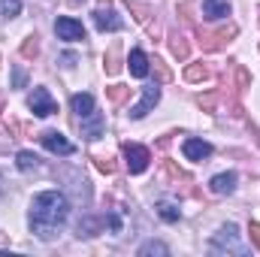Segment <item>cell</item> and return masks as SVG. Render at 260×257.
<instances>
[{
	"mask_svg": "<svg viewBox=\"0 0 260 257\" xmlns=\"http://www.w3.org/2000/svg\"><path fill=\"white\" fill-rule=\"evenodd\" d=\"M67 218H70V200L61 191H43L30 200V215H27V224H30V233L40 236V239H55L61 230H64Z\"/></svg>",
	"mask_w": 260,
	"mask_h": 257,
	"instance_id": "1",
	"label": "cell"
},
{
	"mask_svg": "<svg viewBox=\"0 0 260 257\" xmlns=\"http://www.w3.org/2000/svg\"><path fill=\"white\" fill-rule=\"evenodd\" d=\"M209 248H212V254H239V257L248 254V248H245V242H242V233H239V227H236L233 221L224 224V227L212 236Z\"/></svg>",
	"mask_w": 260,
	"mask_h": 257,
	"instance_id": "2",
	"label": "cell"
},
{
	"mask_svg": "<svg viewBox=\"0 0 260 257\" xmlns=\"http://www.w3.org/2000/svg\"><path fill=\"white\" fill-rule=\"evenodd\" d=\"M236 34H239V27L230 21V24H224V27L212 30V34H200V46H203V52H218V49H224Z\"/></svg>",
	"mask_w": 260,
	"mask_h": 257,
	"instance_id": "3",
	"label": "cell"
},
{
	"mask_svg": "<svg viewBox=\"0 0 260 257\" xmlns=\"http://www.w3.org/2000/svg\"><path fill=\"white\" fill-rule=\"evenodd\" d=\"M124 160H127V170L133 176L145 173L148 170V160H151V151L139 142H124Z\"/></svg>",
	"mask_w": 260,
	"mask_h": 257,
	"instance_id": "4",
	"label": "cell"
},
{
	"mask_svg": "<svg viewBox=\"0 0 260 257\" xmlns=\"http://www.w3.org/2000/svg\"><path fill=\"white\" fill-rule=\"evenodd\" d=\"M27 106H30V112H34L37 118H49V115L58 112V103L52 100V94H49L46 88H34L30 97H27Z\"/></svg>",
	"mask_w": 260,
	"mask_h": 257,
	"instance_id": "5",
	"label": "cell"
},
{
	"mask_svg": "<svg viewBox=\"0 0 260 257\" xmlns=\"http://www.w3.org/2000/svg\"><path fill=\"white\" fill-rule=\"evenodd\" d=\"M55 34H58L64 43H82V40H85V27H82V21L70 18V15H61V18L55 21Z\"/></svg>",
	"mask_w": 260,
	"mask_h": 257,
	"instance_id": "6",
	"label": "cell"
},
{
	"mask_svg": "<svg viewBox=\"0 0 260 257\" xmlns=\"http://www.w3.org/2000/svg\"><path fill=\"white\" fill-rule=\"evenodd\" d=\"M157 100H160V88L157 85H148V88H142V100L130 109V118L133 121H139V118H145L154 106H157Z\"/></svg>",
	"mask_w": 260,
	"mask_h": 257,
	"instance_id": "7",
	"label": "cell"
},
{
	"mask_svg": "<svg viewBox=\"0 0 260 257\" xmlns=\"http://www.w3.org/2000/svg\"><path fill=\"white\" fill-rule=\"evenodd\" d=\"M40 139H43V145H46L52 154H73V151H76V148H73V142L67 139L64 133H58V130H46Z\"/></svg>",
	"mask_w": 260,
	"mask_h": 257,
	"instance_id": "8",
	"label": "cell"
},
{
	"mask_svg": "<svg viewBox=\"0 0 260 257\" xmlns=\"http://www.w3.org/2000/svg\"><path fill=\"white\" fill-rule=\"evenodd\" d=\"M182 154H185L188 160H206V157L212 154V145H209L206 139L191 136V139H185V142H182Z\"/></svg>",
	"mask_w": 260,
	"mask_h": 257,
	"instance_id": "9",
	"label": "cell"
},
{
	"mask_svg": "<svg viewBox=\"0 0 260 257\" xmlns=\"http://www.w3.org/2000/svg\"><path fill=\"white\" fill-rule=\"evenodd\" d=\"M79 127H82V136H85V139H100V136H103V115L94 109L91 115L79 118Z\"/></svg>",
	"mask_w": 260,
	"mask_h": 257,
	"instance_id": "10",
	"label": "cell"
},
{
	"mask_svg": "<svg viewBox=\"0 0 260 257\" xmlns=\"http://www.w3.org/2000/svg\"><path fill=\"white\" fill-rule=\"evenodd\" d=\"M94 24H97V30H121L124 27V21L118 18L115 9H97L94 12Z\"/></svg>",
	"mask_w": 260,
	"mask_h": 257,
	"instance_id": "11",
	"label": "cell"
},
{
	"mask_svg": "<svg viewBox=\"0 0 260 257\" xmlns=\"http://www.w3.org/2000/svg\"><path fill=\"white\" fill-rule=\"evenodd\" d=\"M70 106H73V112H76V121H79V118H85V115H91V112L97 109V103H94V97H91L88 91H82V94H73Z\"/></svg>",
	"mask_w": 260,
	"mask_h": 257,
	"instance_id": "12",
	"label": "cell"
},
{
	"mask_svg": "<svg viewBox=\"0 0 260 257\" xmlns=\"http://www.w3.org/2000/svg\"><path fill=\"white\" fill-rule=\"evenodd\" d=\"M148 55L142 52V49H133L130 52V58H127V67H130V76H136V79H145L148 76Z\"/></svg>",
	"mask_w": 260,
	"mask_h": 257,
	"instance_id": "13",
	"label": "cell"
},
{
	"mask_svg": "<svg viewBox=\"0 0 260 257\" xmlns=\"http://www.w3.org/2000/svg\"><path fill=\"white\" fill-rule=\"evenodd\" d=\"M209 188H212V194H218V197L233 194L236 191V173H218V176L209 182Z\"/></svg>",
	"mask_w": 260,
	"mask_h": 257,
	"instance_id": "14",
	"label": "cell"
},
{
	"mask_svg": "<svg viewBox=\"0 0 260 257\" xmlns=\"http://www.w3.org/2000/svg\"><path fill=\"white\" fill-rule=\"evenodd\" d=\"M203 15L218 21V18H227L230 15V3L227 0H203Z\"/></svg>",
	"mask_w": 260,
	"mask_h": 257,
	"instance_id": "15",
	"label": "cell"
},
{
	"mask_svg": "<svg viewBox=\"0 0 260 257\" xmlns=\"http://www.w3.org/2000/svg\"><path fill=\"white\" fill-rule=\"evenodd\" d=\"M154 209H157V215H160L164 221H170V224L182 218V212H179V206H176L173 200H157V203H154Z\"/></svg>",
	"mask_w": 260,
	"mask_h": 257,
	"instance_id": "16",
	"label": "cell"
},
{
	"mask_svg": "<svg viewBox=\"0 0 260 257\" xmlns=\"http://www.w3.org/2000/svg\"><path fill=\"white\" fill-rule=\"evenodd\" d=\"M15 167H18L21 173H30V170H40V157H37L34 151H18V154H15Z\"/></svg>",
	"mask_w": 260,
	"mask_h": 257,
	"instance_id": "17",
	"label": "cell"
},
{
	"mask_svg": "<svg viewBox=\"0 0 260 257\" xmlns=\"http://www.w3.org/2000/svg\"><path fill=\"white\" fill-rule=\"evenodd\" d=\"M170 49H173V55H176L179 61H185V58L191 55V46H188V40H185L182 34H173V37H170Z\"/></svg>",
	"mask_w": 260,
	"mask_h": 257,
	"instance_id": "18",
	"label": "cell"
},
{
	"mask_svg": "<svg viewBox=\"0 0 260 257\" xmlns=\"http://www.w3.org/2000/svg\"><path fill=\"white\" fill-rule=\"evenodd\" d=\"M151 254H160V257H167V254H170V248H167L164 242H154V239H151V242H145V245L139 248V257H151Z\"/></svg>",
	"mask_w": 260,
	"mask_h": 257,
	"instance_id": "19",
	"label": "cell"
},
{
	"mask_svg": "<svg viewBox=\"0 0 260 257\" xmlns=\"http://www.w3.org/2000/svg\"><path fill=\"white\" fill-rule=\"evenodd\" d=\"M106 97H109L112 103H124L130 97V88L127 85H109V88H106Z\"/></svg>",
	"mask_w": 260,
	"mask_h": 257,
	"instance_id": "20",
	"label": "cell"
},
{
	"mask_svg": "<svg viewBox=\"0 0 260 257\" xmlns=\"http://www.w3.org/2000/svg\"><path fill=\"white\" fill-rule=\"evenodd\" d=\"M185 79H188V82H206V79H209V67L191 64L188 70H185Z\"/></svg>",
	"mask_w": 260,
	"mask_h": 257,
	"instance_id": "21",
	"label": "cell"
},
{
	"mask_svg": "<svg viewBox=\"0 0 260 257\" xmlns=\"http://www.w3.org/2000/svg\"><path fill=\"white\" fill-rule=\"evenodd\" d=\"M106 73H109V76H115V73H118V70H121V64H118V46H112V49H109V52H106Z\"/></svg>",
	"mask_w": 260,
	"mask_h": 257,
	"instance_id": "22",
	"label": "cell"
},
{
	"mask_svg": "<svg viewBox=\"0 0 260 257\" xmlns=\"http://www.w3.org/2000/svg\"><path fill=\"white\" fill-rule=\"evenodd\" d=\"M0 12H3L6 18L21 15V0H0Z\"/></svg>",
	"mask_w": 260,
	"mask_h": 257,
	"instance_id": "23",
	"label": "cell"
},
{
	"mask_svg": "<svg viewBox=\"0 0 260 257\" xmlns=\"http://www.w3.org/2000/svg\"><path fill=\"white\" fill-rule=\"evenodd\" d=\"M37 52H40V43H37V37H27V40L21 43V58H37Z\"/></svg>",
	"mask_w": 260,
	"mask_h": 257,
	"instance_id": "24",
	"label": "cell"
},
{
	"mask_svg": "<svg viewBox=\"0 0 260 257\" xmlns=\"http://www.w3.org/2000/svg\"><path fill=\"white\" fill-rule=\"evenodd\" d=\"M151 64H154V73H157V82H170V79H173V73L167 70V64H164L160 58H154Z\"/></svg>",
	"mask_w": 260,
	"mask_h": 257,
	"instance_id": "25",
	"label": "cell"
},
{
	"mask_svg": "<svg viewBox=\"0 0 260 257\" xmlns=\"http://www.w3.org/2000/svg\"><path fill=\"white\" fill-rule=\"evenodd\" d=\"M197 103H200V106H203L206 112H212V109H215V103H218V91H209V94H203V97H200Z\"/></svg>",
	"mask_w": 260,
	"mask_h": 257,
	"instance_id": "26",
	"label": "cell"
},
{
	"mask_svg": "<svg viewBox=\"0 0 260 257\" xmlns=\"http://www.w3.org/2000/svg\"><path fill=\"white\" fill-rule=\"evenodd\" d=\"M24 82H27L24 70L21 67H12V88H24Z\"/></svg>",
	"mask_w": 260,
	"mask_h": 257,
	"instance_id": "27",
	"label": "cell"
},
{
	"mask_svg": "<svg viewBox=\"0 0 260 257\" xmlns=\"http://www.w3.org/2000/svg\"><path fill=\"white\" fill-rule=\"evenodd\" d=\"M236 79H239V88H242V91L251 85V76H248V70H245V67H236Z\"/></svg>",
	"mask_w": 260,
	"mask_h": 257,
	"instance_id": "28",
	"label": "cell"
},
{
	"mask_svg": "<svg viewBox=\"0 0 260 257\" xmlns=\"http://www.w3.org/2000/svg\"><path fill=\"white\" fill-rule=\"evenodd\" d=\"M130 9L136 12V21H148V6H139V3H133V0H127Z\"/></svg>",
	"mask_w": 260,
	"mask_h": 257,
	"instance_id": "29",
	"label": "cell"
},
{
	"mask_svg": "<svg viewBox=\"0 0 260 257\" xmlns=\"http://www.w3.org/2000/svg\"><path fill=\"white\" fill-rule=\"evenodd\" d=\"M97 167H100L103 173H109V176L115 173V164H112V157H97Z\"/></svg>",
	"mask_w": 260,
	"mask_h": 257,
	"instance_id": "30",
	"label": "cell"
},
{
	"mask_svg": "<svg viewBox=\"0 0 260 257\" xmlns=\"http://www.w3.org/2000/svg\"><path fill=\"white\" fill-rule=\"evenodd\" d=\"M248 230H251V239H254V248L260 251V224H257V221H251V227H248Z\"/></svg>",
	"mask_w": 260,
	"mask_h": 257,
	"instance_id": "31",
	"label": "cell"
},
{
	"mask_svg": "<svg viewBox=\"0 0 260 257\" xmlns=\"http://www.w3.org/2000/svg\"><path fill=\"white\" fill-rule=\"evenodd\" d=\"M100 3H106V6H109V0H100Z\"/></svg>",
	"mask_w": 260,
	"mask_h": 257,
	"instance_id": "32",
	"label": "cell"
},
{
	"mask_svg": "<svg viewBox=\"0 0 260 257\" xmlns=\"http://www.w3.org/2000/svg\"><path fill=\"white\" fill-rule=\"evenodd\" d=\"M70 3H82V0H70Z\"/></svg>",
	"mask_w": 260,
	"mask_h": 257,
	"instance_id": "33",
	"label": "cell"
}]
</instances>
